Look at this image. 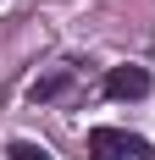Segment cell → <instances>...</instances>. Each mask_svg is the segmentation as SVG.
I'll return each mask as SVG.
<instances>
[{
  "label": "cell",
  "mask_w": 155,
  "mask_h": 160,
  "mask_svg": "<svg viewBox=\"0 0 155 160\" xmlns=\"http://www.w3.org/2000/svg\"><path fill=\"white\" fill-rule=\"evenodd\" d=\"M89 155L94 160H155V149H150V138H139L127 127H94L89 132Z\"/></svg>",
  "instance_id": "1"
},
{
  "label": "cell",
  "mask_w": 155,
  "mask_h": 160,
  "mask_svg": "<svg viewBox=\"0 0 155 160\" xmlns=\"http://www.w3.org/2000/svg\"><path fill=\"white\" fill-rule=\"evenodd\" d=\"M6 160H56V155H50L45 144H33V138H17V144L6 149Z\"/></svg>",
  "instance_id": "3"
},
{
  "label": "cell",
  "mask_w": 155,
  "mask_h": 160,
  "mask_svg": "<svg viewBox=\"0 0 155 160\" xmlns=\"http://www.w3.org/2000/svg\"><path fill=\"white\" fill-rule=\"evenodd\" d=\"M67 83H72V72H50V78H39V83H33V99H56Z\"/></svg>",
  "instance_id": "4"
},
{
  "label": "cell",
  "mask_w": 155,
  "mask_h": 160,
  "mask_svg": "<svg viewBox=\"0 0 155 160\" xmlns=\"http://www.w3.org/2000/svg\"><path fill=\"white\" fill-rule=\"evenodd\" d=\"M105 94L111 99H144L150 94V72L144 66H111L105 72Z\"/></svg>",
  "instance_id": "2"
}]
</instances>
